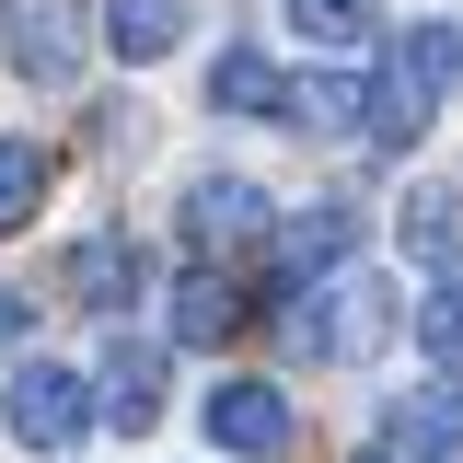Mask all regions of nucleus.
<instances>
[{
  "mask_svg": "<svg viewBox=\"0 0 463 463\" xmlns=\"http://www.w3.org/2000/svg\"><path fill=\"white\" fill-rule=\"evenodd\" d=\"M440 93H452V24L429 12V24H405L394 70L359 81V139H371V151H417L429 116H440Z\"/></svg>",
  "mask_w": 463,
  "mask_h": 463,
  "instance_id": "f257e3e1",
  "label": "nucleus"
},
{
  "mask_svg": "<svg viewBox=\"0 0 463 463\" xmlns=\"http://www.w3.org/2000/svg\"><path fill=\"white\" fill-rule=\"evenodd\" d=\"M301 359H371V347L394 336V289L371 279V267H336V279H313L301 301H289V325H279Z\"/></svg>",
  "mask_w": 463,
  "mask_h": 463,
  "instance_id": "f03ea898",
  "label": "nucleus"
},
{
  "mask_svg": "<svg viewBox=\"0 0 463 463\" xmlns=\"http://www.w3.org/2000/svg\"><path fill=\"white\" fill-rule=\"evenodd\" d=\"M267 221H279V197L255 185V174H185V197H174V232H185V267H221V255H255L267 243Z\"/></svg>",
  "mask_w": 463,
  "mask_h": 463,
  "instance_id": "7ed1b4c3",
  "label": "nucleus"
},
{
  "mask_svg": "<svg viewBox=\"0 0 463 463\" xmlns=\"http://www.w3.org/2000/svg\"><path fill=\"white\" fill-rule=\"evenodd\" d=\"M81 58H93L81 0H0V70H12V81L70 93V81H81Z\"/></svg>",
  "mask_w": 463,
  "mask_h": 463,
  "instance_id": "20e7f679",
  "label": "nucleus"
},
{
  "mask_svg": "<svg viewBox=\"0 0 463 463\" xmlns=\"http://www.w3.org/2000/svg\"><path fill=\"white\" fill-rule=\"evenodd\" d=\"M0 429H12L24 452H70V440H93V394H81V371H70V359H24V371L0 383Z\"/></svg>",
  "mask_w": 463,
  "mask_h": 463,
  "instance_id": "39448f33",
  "label": "nucleus"
},
{
  "mask_svg": "<svg viewBox=\"0 0 463 463\" xmlns=\"http://www.w3.org/2000/svg\"><path fill=\"white\" fill-rule=\"evenodd\" d=\"M197 429L221 440L232 463H289V440H301V417H289L279 383H255V371H232V383H209V405H197Z\"/></svg>",
  "mask_w": 463,
  "mask_h": 463,
  "instance_id": "423d86ee",
  "label": "nucleus"
},
{
  "mask_svg": "<svg viewBox=\"0 0 463 463\" xmlns=\"http://www.w3.org/2000/svg\"><path fill=\"white\" fill-rule=\"evenodd\" d=\"M81 394H93V417H105L116 440H139V429L163 417V347L151 336H105L93 371H81Z\"/></svg>",
  "mask_w": 463,
  "mask_h": 463,
  "instance_id": "0eeeda50",
  "label": "nucleus"
},
{
  "mask_svg": "<svg viewBox=\"0 0 463 463\" xmlns=\"http://www.w3.org/2000/svg\"><path fill=\"white\" fill-rule=\"evenodd\" d=\"M347 243H359V209L347 197H313V209H279L267 221V267H279V289H313V279H336Z\"/></svg>",
  "mask_w": 463,
  "mask_h": 463,
  "instance_id": "6e6552de",
  "label": "nucleus"
},
{
  "mask_svg": "<svg viewBox=\"0 0 463 463\" xmlns=\"http://www.w3.org/2000/svg\"><path fill=\"white\" fill-rule=\"evenodd\" d=\"M279 116L325 128V139H359V70H279Z\"/></svg>",
  "mask_w": 463,
  "mask_h": 463,
  "instance_id": "1a4fd4ad",
  "label": "nucleus"
},
{
  "mask_svg": "<svg viewBox=\"0 0 463 463\" xmlns=\"http://www.w3.org/2000/svg\"><path fill=\"white\" fill-rule=\"evenodd\" d=\"M452 174H417V185H405V255H417V279L429 289H452Z\"/></svg>",
  "mask_w": 463,
  "mask_h": 463,
  "instance_id": "9d476101",
  "label": "nucleus"
},
{
  "mask_svg": "<svg viewBox=\"0 0 463 463\" xmlns=\"http://www.w3.org/2000/svg\"><path fill=\"white\" fill-rule=\"evenodd\" d=\"M232 325H243V289H232L221 267H185V279H174V347H221Z\"/></svg>",
  "mask_w": 463,
  "mask_h": 463,
  "instance_id": "9b49d317",
  "label": "nucleus"
},
{
  "mask_svg": "<svg viewBox=\"0 0 463 463\" xmlns=\"http://www.w3.org/2000/svg\"><path fill=\"white\" fill-rule=\"evenodd\" d=\"M105 47L128 70H151V58L185 47V0H105Z\"/></svg>",
  "mask_w": 463,
  "mask_h": 463,
  "instance_id": "f8f14e48",
  "label": "nucleus"
},
{
  "mask_svg": "<svg viewBox=\"0 0 463 463\" xmlns=\"http://www.w3.org/2000/svg\"><path fill=\"white\" fill-rule=\"evenodd\" d=\"M452 440H463V417H452V394H440V383L394 405V463H452Z\"/></svg>",
  "mask_w": 463,
  "mask_h": 463,
  "instance_id": "ddd939ff",
  "label": "nucleus"
},
{
  "mask_svg": "<svg viewBox=\"0 0 463 463\" xmlns=\"http://www.w3.org/2000/svg\"><path fill=\"white\" fill-rule=\"evenodd\" d=\"M47 185H58V163L35 151V139H0V232L35 221V209H47Z\"/></svg>",
  "mask_w": 463,
  "mask_h": 463,
  "instance_id": "4468645a",
  "label": "nucleus"
},
{
  "mask_svg": "<svg viewBox=\"0 0 463 463\" xmlns=\"http://www.w3.org/2000/svg\"><path fill=\"white\" fill-rule=\"evenodd\" d=\"M139 279H151V267H139V255H128V243H70V289H81V301H139Z\"/></svg>",
  "mask_w": 463,
  "mask_h": 463,
  "instance_id": "2eb2a0df",
  "label": "nucleus"
},
{
  "mask_svg": "<svg viewBox=\"0 0 463 463\" xmlns=\"http://www.w3.org/2000/svg\"><path fill=\"white\" fill-rule=\"evenodd\" d=\"M209 105L221 116H279V70L255 47H221V70H209Z\"/></svg>",
  "mask_w": 463,
  "mask_h": 463,
  "instance_id": "dca6fc26",
  "label": "nucleus"
},
{
  "mask_svg": "<svg viewBox=\"0 0 463 463\" xmlns=\"http://www.w3.org/2000/svg\"><path fill=\"white\" fill-rule=\"evenodd\" d=\"M371 24H383V0H289V35L301 47H359Z\"/></svg>",
  "mask_w": 463,
  "mask_h": 463,
  "instance_id": "f3484780",
  "label": "nucleus"
},
{
  "mask_svg": "<svg viewBox=\"0 0 463 463\" xmlns=\"http://www.w3.org/2000/svg\"><path fill=\"white\" fill-rule=\"evenodd\" d=\"M417 347H429L440 371L463 359V313H452V289H429V301H417Z\"/></svg>",
  "mask_w": 463,
  "mask_h": 463,
  "instance_id": "a211bd4d",
  "label": "nucleus"
},
{
  "mask_svg": "<svg viewBox=\"0 0 463 463\" xmlns=\"http://www.w3.org/2000/svg\"><path fill=\"white\" fill-rule=\"evenodd\" d=\"M12 336H24V289L0 279V347H12Z\"/></svg>",
  "mask_w": 463,
  "mask_h": 463,
  "instance_id": "6ab92c4d",
  "label": "nucleus"
},
{
  "mask_svg": "<svg viewBox=\"0 0 463 463\" xmlns=\"http://www.w3.org/2000/svg\"><path fill=\"white\" fill-rule=\"evenodd\" d=\"M359 463H394V452H359Z\"/></svg>",
  "mask_w": 463,
  "mask_h": 463,
  "instance_id": "aec40b11",
  "label": "nucleus"
}]
</instances>
